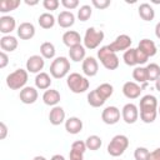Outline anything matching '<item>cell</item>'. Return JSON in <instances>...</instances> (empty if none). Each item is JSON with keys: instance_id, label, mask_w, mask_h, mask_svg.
I'll return each instance as SVG.
<instances>
[{"instance_id": "2e32d148", "label": "cell", "mask_w": 160, "mask_h": 160, "mask_svg": "<svg viewBox=\"0 0 160 160\" xmlns=\"http://www.w3.org/2000/svg\"><path fill=\"white\" fill-rule=\"evenodd\" d=\"M16 28V20L15 18L10 15H2L0 18V32L4 35H10L11 31H14Z\"/></svg>"}, {"instance_id": "6da1fadb", "label": "cell", "mask_w": 160, "mask_h": 160, "mask_svg": "<svg viewBox=\"0 0 160 160\" xmlns=\"http://www.w3.org/2000/svg\"><path fill=\"white\" fill-rule=\"evenodd\" d=\"M66 85L74 94H81L89 89L90 82L85 76L80 75L79 72H71L66 78Z\"/></svg>"}, {"instance_id": "bcb514c9", "label": "cell", "mask_w": 160, "mask_h": 160, "mask_svg": "<svg viewBox=\"0 0 160 160\" xmlns=\"http://www.w3.org/2000/svg\"><path fill=\"white\" fill-rule=\"evenodd\" d=\"M0 139L1 140H4L5 138H6V135H8V128H6V125H5V122H0Z\"/></svg>"}, {"instance_id": "484cf974", "label": "cell", "mask_w": 160, "mask_h": 160, "mask_svg": "<svg viewBox=\"0 0 160 160\" xmlns=\"http://www.w3.org/2000/svg\"><path fill=\"white\" fill-rule=\"evenodd\" d=\"M138 10H139V16L144 21H151V20H154V18H155V10L152 9V6L150 4L142 2V4H140V6H139Z\"/></svg>"}, {"instance_id": "f6af8a7d", "label": "cell", "mask_w": 160, "mask_h": 160, "mask_svg": "<svg viewBox=\"0 0 160 160\" xmlns=\"http://www.w3.org/2000/svg\"><path fill=\"white\" fill-rule=\"evenodd\" d=\"M146 160H160V148H158V149L150 151Z\"/></svg>"}, {"instance_id": "277c9868", "label": "cell", "mask_w": 160, "mask_h": 160, "mask_svg": "<svg viewBox=\"0 0 160 160\" xmlns=\"http://www.w3.org/2000/svg\"><path fill=\"white\" fill-rule=\"evenodd\" d=\"M70 71V60L65 56L55 58L50 65V75L55 79L65 78Z\"/></svg>"}, {"instance_id": "ffe728a7", "label": "cell", "mask_w": 160, "mask_h": 160, "mask_svg": "<svg viewBox=\"0 0 160 160\" xmlns=\"http://www.w3.org/2000/svg\"><path fill=\"white\" fill-rule=\"evenodd\" d=\"M56 21H58L60 28L68 29V28H70V26H72L75 24V15L69 10H64L58 15V20Z\"/></svg>"}, {"instance_id": "74e56055", "label": "cell", "mask_w": 160, "mask_h": 160, "mask_svg": "<svg viewBox=\"0 0 160 160\" xmlns=\"http://www.w3.org/2000/svg\"><path fill=\"white\" fill-rule=\"evenodd\" d=\"M149 152H150V151H149L146 148L139 146V148H136L135 151H134V158H135V160H146Z\"/></svg>"}, {"instance_id": "30bf717a", "label": "cell", "mask_w": 160, "mask_h": 160, "mask_svg": "<svg viewBox=\"0 0 160 160\" xmlns=\"http://www.w3.org/2000/svg\"><path fill=\"white\" fill-rule=\"evenodd\" d=\"M45 66V59L41 55H31L26 60V70L31 74H39Z\"/></svg>"}, {"instance_id": "8992f818", "label": "cell", "mask_w": 160, "mask_h": 160, "mask_svg": "<svg viewBox=\"0 0 160 160\" xmlns=\"http://www.w3.org/2000/svg\"><path fill=\"white\" fill-rule=\"evenodd\" d=\"M104 36L105 35H104L102 30H98L95 28H88L85 31L84 39H82L85 49H89V50L96 49L104 40Z\"/></svg>"}, {"instance_id": "52a82bcc", "label": "cell", "mask_w": 160, "mask_h": 160, "mask_svg": "<svg viewBox=\"0 0 160 160\" xmlns=\"http://www.w3.org/2000/svg\"><path fill=\"white\" fill-rule=\"evenodd\" d=\"M131 42H132V40H131V38L129 35L121 34V35L116 36V39L111 44H109L108 46H109V49L111 51L119 52V51H126L128 49H130L131 48Z\"/></svg>"}, {"instance_id": "4316f807", "label": "cell", "mask_w": 160, "mask_h": 160, "mask_svg": "<svg viewBox=\"0 0 160 160\" xmlns=\"http://www.w3.org/2000/svg\"><path fill=\"white\" fill-rule=\"evenodd\" d=\"M132 79L135 80V82L138 84H141L142 86H145L148 84V71H146V68L144 66H136L134 70H132Z\"/></svg>"}, {"instance_id": "d4e9b609", "label": "cell", "mask_w": 160, "mask_h": 160, "mask_svg": "<svg viewBox=\"0 0 160 160\" xmlns=\"http://www.w3.org/2000/svg\"><path fill=\"white\" fill-rule=\"evenodd\" d=\"M34 81H35L36 89H40V90H48L50 88V85H51V78H50V75L48 72H44V71L36 74Z\"/></svg>"}, {"instance_id": "8d00e7d4", "label": "cell", "mask_w": 160, "mask_h": 160, "mask_svg": "<svg viewBox=\"0 0 160 160\" xmlns=\"http://www.w3.org/2000/svg\"><path fill=\"white\" fill-rule=\"evenodd\" d=\"M158 116V110H146V111H140V119L145 124H151L155 121Z\"/></svg>"}, {"instance_id": "44dd1931", "label": "cell", "mask_w": 160, "mask_h": 160, "mask_svg": "<svg viewBox=\"0 0 160 160\" xmlns=\"http://www.w3.org/2000/svg\"><path fill=\"white\" fill-rule=\"evenodd\" d=\"M158 99L154 95H144L140 99V111H146V110H158Z\"/></svg>"}, {"instance_id": "5b68a950", "label": "cell", "mask_w": 160, "mask_h": 160, "mask_svg": "<svg viewBox=\"0 0 160 160\" xmlns=\"http://www.w3.org/2000/svg\"><path fill=\"white\" fill-rule=\"evenodd\" d=\"M128 146H129V139L126 135H122V134L115 135L108 145V154L114 158H118L125 152Z\"/></svg>"}, {"instance_id": "e0dca14e", "label": "cell", "mask_w": 160, "mask_h": 160, "mask_svg": "<svg viewBox=\"0 0 160 160\" xmlns=\"http://www.w3.org/2000/svg\"><path fill=\"white\" fill-rule=\"evenodd\" d=\"M61 100V96H60V92L55 89H48L44 91L42 94V101L45 105L48 106H58V104L60 102Z\"/></svg>"}, {"instance_id": "5bb4252c", "label": "cell", "mask_w": 160, "mask_h": 160, "mask_svg": "<svg viewBox=\"0 0 160 160\" xmlns=\"http://www.w3.org/2000/svg\"><path fill=\"white\" fill-rule=\"evenodd\" d=\"M16 32L21 40H30L35 36V26H34V24L25 21L18 26Z\"/></svg>"}, {"instance_id": "ba28073f", "label": "cell", "mask_w": 160, "mask_h": 160, "mask_svg": "<svg viewBox=\"0 0 160 160\" xmlns=\"http://www.w3.org/2000/svg\"><path fill=\"white\" fill-rule=\"evenodd\" d=\"M121 118L126 124H134L139 119V109L135 104L128 102L121 109Z\"/></svg>"}, {"instance_id": "d590c367", "label": "cell", "mask_w": 160, "mask_h": 160, "mask_svg": "<svg viewBox=\"0 0 160 160\" xmlns=\"http://www.w3.org/2000/svg\"><path fill=\"white\" fill-rule=\"evenodd\" d=\"M92 15V9L90 5H82L78 10V19L80 21H88Z\"/></svg>"}, {"instance_id": "681fc988", "label": "cell", "mask_w": 160, "mask_h": 160, "mask_svg": "<svg viewBox=\"0 0 160 160\" xmlns=\"http://www.w3.org/2000/svg\"><path fill=\"white\" fill-rule=\"evenodd\" d=\"M155 89H156V90L160 92V78H159L156 81H155Z\"/></svg>"}, {"instance_id": "ac0fdd59", "label": "cell", "mask_w": 160, "mask_h": 160, "mask_svg": "<svg viewBox=\"0 0 160 160\" xmlns=\"http://www.w3.org/2000/svg\"><path fill=\"white\" fill-rule=\"evenodd\" d=\"M49 120L50 124L54 126H58L65 121V110L61 106H54L49 112Z\"/></svg>"}, {"instance_id": "b9f144b4", "label": "cell", "mask_w": 160, "mask_h": 160, "mask_svg": "<svg viewBox=\"0 0 160 160\" xmlns=\"http://www.w3.org/2000/svg\"><path fill=\"white\" fill-rule=\"evenodd\" d=\"M91 4H92L96 9H99V10H104V9H106L108 6H110L111 1H110V0H92Z\"/></svg>"}, {"instance_id": "4dcf8cb0", "label": "cell", "mask_w": 160, "mask_h": 160, "mask_svg": "<svg viewBox=\"0 0 160 160\" xmlns=\"http://www.w3.org/2000/svg\"><path fill=\"white\" fill-rule=\"evenodd\" d=\"M21 1L20 0H2L0 2V12L5 14L12 10H16L20 6Z\"/></svg>"}, {"instance_id": "e575fe53", "label": "cell", "mask_w": 160, "mask_h": 160, "mask_svg": "<svg viewBox=\"0 0 160 160\" xmlns=\"http://www.w3.org/2000/svg\"><path fill=\"white\" fill-rule=\"evenodd\" d=\"M96 90H98V92H99L105 100L109 99V98L112 95V92H114V88H112V85L109 84V82H102V84H100V85L96 88Z\"/></svg>"}, {"instance_id": "3957f363", "label": "cell", "mask_w": 160, "mask_h": 160, "mask_svg": "<svg viewBox=\"0 0 160 160\" xmlns=\"http://www.w3.org/2000/svg\"><path fill=\"white\" fill-rule=\"evenodd\" d=\"M98 59L102 64V66L108 70H115L119 66V58L116 52L111 51L109 46H101L98 50Z\"/></svg>"}, {"instance_id": "60d3db41", "label": "cell", "mask_w": 160, "mask_h": 160, "mask_svg": "<svg viewBox=\"0 0 160 160\" xmlns=\"http://www.w3.org/2000/svg\"><path fill=\"white\" fill-rule=\"evenodd\" d=\"M135 52H136V62H138V65H142V64H145V62H148V60H149V56L146 55V54H144L140 49H135Z\"/></svg>"}, {"instance_id": "7a4b0ae2", "label": "cell", "mask_w": 160, "mask_h": 160, "mask_svg": "<svg viewBox=\"0 0 160 160\" xmlns=\"http://www.w3.org/2000/svg\"><path fill=\"white\" fill-rule=\"evenodd\" d=\"M28 79H29L28 70L16 69L15 71L10 72L6 76V85L11 90H21V89L25 88V85L28 82Z\"/></svg>"}, {"instance_id": "f907efd6", "label": "cell", "mask_w": 160, "mask_h": 160, "mask_svg": "<svg viewBox=\"0 0 160 160\" xmlns=\"http://www.w3.org/2000/svg\"><path fill=\"white\" fill-rule=\"evenodd\" d=\"M25 4L26 5H36V4H39V1H29V0H25Z\"/></svg>"}, {"instance_id": "c3c4849f", "label": "cell", "mask_w": 160, "mask_h": 160, "mask_svg": "<svg viewBox=\"0 0 160 160\" xmlns=\"http://www.w3.org/2000/svg\"><path fill=\"white\" fill-rule=\"evenodd\" d=\"M50 160H65V158H64L62 155H60V154H55V155L51 156Z\"/></svg>"}, {"instance_id": "1f68e13d", "label": "cell", "mask_w": 160, "mask_h": 160, "mask_svg": "<svg viewBox=\"0 0 160 160\" xmlns=\"http://www.w3.org/2000/svg\"><path fill=\"white\" fill-rule=\"evenodd\" d=\"M146 71H148V80L149 81H156L160 78V66L155 62H150L146 66Z\"/></svg>"}, {"instance_id": "ab89813d", "label": "cell", "mask_w": 160, "mask_h": 160, "mask_svg": "<svg viewBox=\"0 0 160 160\" xmlns=\"http://www.w3.org/2000/svg\"><path fill=\"white\" fill-rule=\"evenodd\" d=\"M59 5H60L59 0H44L42 1V6L45 8V10H50V11L58 10Z\"/></svg>"}, {"instance_id": "7dc6e473", "label": "cell", "mask_w": 160, "mask_h": 160, "mask_svg": "<svg viewBox=\"0 0 160 160\" xmlns=\"http://www.w3.org/2000/svg\"><path fill=\"white\" fill-rule=\"evenodd\" d=\"M155 36H156L158 39H160V21L155 25Z\"/></svg>"}, {"instance_id": "7402d4cb", "label": "cell", "mask_w": 160, "mask_h": 160, "mask_svg": "<svg viewBox=\"0 0 160 160\" xmlns=\"http://www.w3.org/2000/svg\"><path fill=\"white\" fill-rule=\"evenodd\" d=\"M19 42H18V39L12 35H4L1 39H0V48L2 51H8V52H11L14 50H16Z\"/></svg>"}, {"instance_id": "7bdbcfd3", "label": "cell", "mask_w": 160, "mask_h": 160, "mask_svg": "<svg viewBox=\"0 0 160 160\" xmlns=\"http://www.w3.org/2000/svg\"><path fill=\"white\" fill-rule=\"evenodd\" d=\"M61 5L66 10H74L79 6V1L78 0H61Z\"/></svg>"}, {"instance_id": "f35d334b", "label": "cell", "mask_w": 160, "mask_h": 160, "mask_svg": "<svg viewBox=\"0 0 160 160\" xmlns=\"http://www.w3.org/2000/svg\"><path fill=\"white\" fill-rule=\"evenodd\" d=\"M86 144H85V141H81V140H76V141H74L72 144H71V149L70 150H72V151H76V152H79V154H85V151H86Z\"/></svg>"}, {"instance_id": "4fadbf2b", "label": "cell", "mask_w": 160, "mask_h": 160, "mask_svg": "<svg viewBox=\"0 0 160 160\" xmlns=\"http://www.w3.org/2000/svg\"><path fill=\"white\" fill-rule=\"evenodd\" d=\"M82 72L86 75V76H95L99 71V64H98V60L92 56H88L84 59L82 61Z\"/></svg>"}, {"instance_id": "d6986e66", "label": "cell", "mask_w": 160, "mask_h": 160, "mask_svg": "<svg viewBox=\"0 0 160 160\" xmlns=\"http://www.w3.org/2000/svg\"><path fill=\"white\" fill-rule=\"evenodd\" d=\"M65 130L69 134L76 135L82 130V120H80V118L78 116H71L69 119L65 120Z\"/></svg>"}, {"instance_id": "816d5d0a", "label": "cell", "mask_w": 160, "mask_h": 160, "mask_svg": "<svg viewBox=\"0 0 160 160\" xmlns=\"http://www.w3.org/2000/svg\"><path fill=\"white\" fill-rule=\"evenodd\" d=\"M32 160H48L45 156H41V155H38V156H35Z\"/></svg>"}, {"instance_id": "9a60e30c", "label": "cell", "mask_w": 160, "mask_h": 160, "mask_svg": "<svg viewBox=\"0 0 160 160\" xmlns=\"http://www.w3.org/2000/svg\"><path fill=\"white\" fill-rule=\"evenodd\" d=\"M81 36L78 31L75 30H68L62 34V42L64 45H66L69 49L70 48H74L76 45H80L81 44Z\"/></svg>"}, {"instance_id": "cb8c5ba5", "label": "cell", "mask_w": 160, "mask_h": 160, "mask_svg": "<svg viewBox=\"0 0 160 160\" xmlns=\"http://www.w3.org/2000/svg\"><path fill=\"white\" fill-rule=\"evenodd\" d=\"M69 58L75 61V62H80V61H84V59L86 58V49L84 45H76L74 48H70L69 49Z\"/></svg>"}, {"instance_id": "f1b7e54d", "label": "cell", "mask_w": 160, "mask_h": 160, "mask_svg": "<svg viewBox=\"0 0 160 160\" xmlns=\"http://www.w3.org/2000/svg\"><path fill=\"white\" fill-rule=\"evenodd\" d=\"M105 99L98 92V90L95 89V90H91L89 94H88V102H89V105L90 106H92V108H100V106H102L104 104H105Z\"/></svg>"}, {"instance_id": "f546056e", "label": "cell", "mask_w": 160, "mask_h": 160, "mask_svg": "<svg viewBox=\"0 0 160 160\" xmlns=\"http://www.w3.org/2000/svg\"><path fill=\"white\" fill-rule=\"evenodd\" d=\"M55 45L50 41H45L40 45V54L44 59H54L55 58Z\"/></svg>"}, {"instance_id": "8fae6325", "label": "cell", "mask_w": 160, "mask_h": 160, "mask_svg": "<svg viewBox=\"0 0 160 160\" xmlns=\"http://www.w3.org/2000/svg\"><path fill=\"white\" fill-rule=\"evenodd\" d=\"M19 98H20V101L22 104L30 105V104H34L38 100L39 94H38L36 88H34V86H25L24 89L20 90Z\"/></svg>"}, {"instance_id": "d6a6232c", "label": "cell", "mask_w": 160, "mask_h": 160, "mask_svg": "<svg viewBox=\"0 0 160 160\" xmlns=\"http://www.w3.org/2000/svg\"><path fill=\"white\" fill-rule=\"evenodd\" d=\"M85 144H86V148L91 151H96L101 148V144H102V140L100 136L98 135H90L88 136V139L85 140Z\"/></svg>"}, {"instance_id": "ee69618b", "label": "cell", "mask_w": 160, "mask_h": 160, "mask_svg": "<svg viewBox=\"0 0 160 160\" xmlns=\"http://www.w3.org/2000/svg\"><path fill=\"white\" fill-rule=\"evenodd\" d=\"M8 64H9V56H8V54L5 51H1L0 52V68L4 69Z\"/></svg>"}, {"instance_id": "7c38bea8", "label": "cell", "mask_w": 160, "mask_h": 160, "mask_svg": "<svg viewBox=\"0 0 160 160\" xmlns=\"http://www.w3.org/2000/svg\"><path fill=\"white\" fill-rule=\"evenodd\" d=\"M142 91V86L135 81H126L122 85V94L128 99H138Z\"/></svg>"}, {"instance_id": "9c48e42d", "label": "cell", "mask_w": 160, "mask_h": 160, "mask_svg": "<svg viewBox=\"0 0 160 160\" xmlns=\"http://www.w3.org/2000/svg\"><path fill=\"white\" fill-rule=\"evenodd\" d=\"M101 120L106 125H115L120 120V110L116 106H106L101 112Z\"/></svg>"}, {"instance_id": "603a6c76", "label": "cell", "mask_w": 160, "mask_h": 160, "mask_svg": "<svg viewBox=\"0 0 160 160\" xmlns=\"http://www.w3.org/2000/svg\"><path fill=\"white\" fill-rule=\"evenodd\" d=\"M138 49H140L144 54H146L149 58L156 55L158 52V48L155 45V42L150 39H142L139 41V45H138Z\"/></svg>"}, {"instance_id": "836d02e7", "label": "cell", "mask_w": 160, "mask_h": 160, "mask_svg": "<svg viewBox=\"0 0 160 160\" xmlns=\"http://www.w3.org/2000/svg\"><path fill=\"white\" fill-rule=\"evenodd\" d=\"M122 60H124V62L128 66H136L138 62H136V52H135V49L130 48L126 51H124Z\"/></svg>"}, {"instance_id": "83f0119b", "label": "cell", "mask_w": 160, "mask_h": 160, "mask_svg": "<svg viewBox=\"0 0 160 160\" xmlns=\"http://www.w3.org/2000/svg\"><path fill=\"white\" fill-rule=\"evenodd\" d=\"M38 22H39L40 28H42V29H51L55 25L56 20H55V16L52 14H50V12H42L39 16Z\"/></svg>"}, {"instance_id": "f5cc1de1", "label": "cell", "mask_w": 160, "mask_h": 160, "mask_svg": "<svg viewBox=\"0 0 160 160\" xmlns=\"http://www.w3.org/2000/svg\"><path fill=\"white\" fill-rule=\"evenodd\" d=\"M158 114H159V115H160V105H159V106H158Z\"/></svg>"}]
</instances>
